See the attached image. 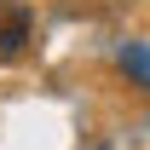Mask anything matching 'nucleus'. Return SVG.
I'll return each instance as SVG.
<instances>
[{"instance_id":"f257e3e1","label":"nucleus","mask_w":150,"mask_h":150,"mask_svg":"<svg viewBox=\"0 0 150 150\" xmlns=\"http://www.w3.org/2000/svg\"><path fill=\"white\" fill-rule=\"evenodd\" d=\"M23 40H29V12H6V23H0V58L23 52Z\"/></svg>"},{"instance_id":"f03ea898","label":"nucleus","mask_w":150,"mask_h":150,"mask_svg":"<svg viewBox=\"0 0 150 150\" xmlns=\"http://www.w3.org/2000/svg\"><path fill=\"white\" fill-rule=\"evenodd\" d=\"M121 69H127L139 87H150V46H127V52H121Z\"/></svg>"}]
</instances>
